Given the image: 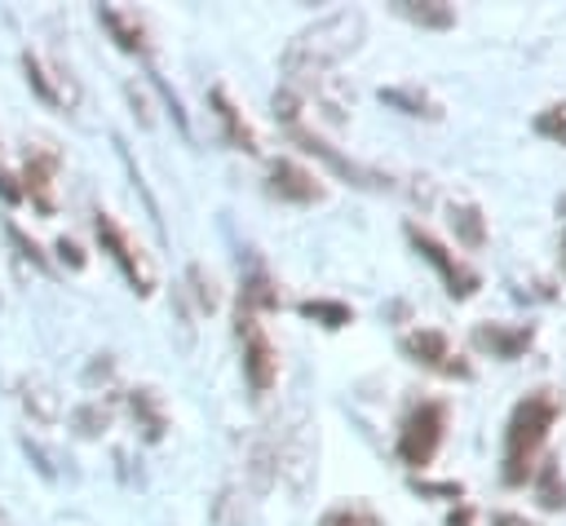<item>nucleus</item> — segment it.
I'll use <instances>...</instances> for the list:
<instances>
[{"label": "nucleus", "instance_id": "2", "mask_svg": "<svg viewBox=\"0 0 566 526\" xmlns=\"http://www.w3.org/2000/svg\"><path fill=\"white\" fill-rule=\"evenodd\" d=\"M557 415H562V393H553V389H535L513 407L509 429H504V482L509 486L531 482L535 455L548 442V429L557 424Z\"/></svg>", "mask_w": 566, "mask_h": 526}, {"label": "nucleus", "instance_id": "10", "mask_svg": "<svg viewBox=\"0 0 566 526\" xmlns=\"http://www.w3.org/2000/svg\"><path fill=\"white\" fill-rule=\"evenodd\" d=\"M296 133V141L310 150V155H318V159H327L345 181H354V186H363V190H389V177L385 172H376V168H363V164H354V159H345L340 150H332L327 141H318L314 133H301V128H292Z\"/></svg>", "mask_w": 566, "mask_h": 526}, {"label": "nucleus", "instance_id": "14", "mask_svg": "<svg viewBox=\"0 0 566 526\" xmlns=\"http://www.w3.org/2000/svg\"><path fill=\"white\" fill-rule=\"evenodd\" d=\"M531 482H535V504H539L544 513H562V508H566V477H562V460H557V455H544V460L535 464Z\"/></svg>", "mask_w": 566, "mask_h": 526}, {"label": "nucleus", "instance_id": "24", "mask_svg": "<svg viewBox=\"0 0 566 526\" xmlns=\"http://www.w3.org/2000/svg\"><path fill=\"white\" fill-rule=\"evenodd\" d=\"M106 424H111V411H106L102 402H88V407H80V411H75V429H80L84 438H97Z\"/></svg>", "mask_w": 566, "mask_h": 526}, {"label": "nucleus", "instance_id": "27", "mask_svg": "<svg viewBox=\"0 0 566 526\" xmlns=\"http://www.w3.org/2000/svg\"><path fill=\"white\" fill-rule=\"evenodd\" d=\"M57 256H62L71 270H84V252H80V243H71V239H57Z\"/></svg>", "mask_w": 566, "mask_h": 526}, {"label": "nucleus", "instance_id": "7", "mask_svg": "<svg viewBox=\"0 0 566 526\" xmlns=\"http://www.w3.org/2000/svg\"><path fill=\"white\" fill-rule=\"evenodd\" d=\"M402 354H407L411 362H424V367L442 371V376H460V380L473 376V367H469L460 354H451V340H447V332H438V327H416V332H407V336H402Z\"/></svg>", "mask_w": 566, "mask_h": 526}, {"label": "nucleus", "instance_id": "25", "mask_svg": "<svg viewBox=\"0 0 566 526\" xmlns=\"http://www.w3.org/2000/svg\"><path fill=\"white\" fill-rule=\"evenodd\" d=\"M301 102H305V97H301L296 88H287V84H283V88L274 93V115H279L283 124H292V128H296V115H301Z\"/></svg>", "mask_w": 566, "mask_h": 526}, {"label": "nucleus", "instance_id": "28", "mask_svg": "<svg viewBox=\"0 0 566 526\" xmlns=\"http://www.w3.org/2000/svg\"><path fill=\"white\" fill-rule=\"evenodd\" d=\"M447 526H473V508H469V504H455V508L447 513Z\"/></svg>", "mask_w": 566, "mask_h": 526}, {"label": "nucleus", "instance_id": "16", "mask_svg": "<svg viewBox=\"0 0 566 526\" xmlns=\"http://www.w3.org/2000/svg\"><path fill=\"white\" fill-rule=\"evenodd\" d=\"M380 102L402 111V115H416V119H442V106L420 88V84H398V88H380Z\"/></svg>", "mask_w": 566, "mask_h": 526}, {"label": "nucleus", "instance_id": "4", "mask_svg": "<svg viewBox=\"0 0 566 526\" xmlns=\"http://www.w3.org/2000/svg\"><path fill=\"white\" fill-rule=\"evenodd\" d=\"M93 230H97L102 252H106V256L119 265L124 283H128L137 296H150V292H155V265H150V256L142 252V243H133V239H128V230H124V225H119L111 212H97Z\"/></svg>", "mask_w": 566, "mask_h": 526}, {"label": "nucleus", "instance_id": "20", "mask_svg": "<svg viewBox=\"0 0 566 526\" xmlns=\"http://www.w3.org/2000/svg\"><path fill=\"white\" fill-rule=\"evenodd\" d=\"M318 526H385V517H380L371 504H363V499H349V504H336V508H327V513L318 517Z\"/></svg>", "mask_w": 566, "mask_h": 526}, {"label": "nucleus", "instance_id": "21", "mask_svg": "<svg viewBox=\"0 0 566 526\" xmlns=\"http://www.w3.org/2000/svg\"><path fill=\"white\" fill-rule=\"evenodd\" d=\"M301 314L314 318V323H323V327H332V332L354 323V309L345 301H323V296L318 301H301Z\"/></svg>", "mask_w": 566, "mask_h": 526}, {"label": "nucleus", "instance_id": "11", "mask_svg": "<svg viewBox=\"0 0 566 526\" xmlns=\"http://www.w3.org/2000/svg\"><path fill=\"white\" fill-rule=\"evenodd\" d=\"M53 177H57V150L31 146L27 168H22V194H31L40 212H53Z\"/></svg>", "mask_w": 566, "mask_h": 526}, {"label": "nucleus", "instance_id": "22", "mask_svg": "<svg viewBox=\"0 0 566 526\" xmlns=\"http://www.w3.org/2000/svg\"><path fill=\"white\" fill-rule=\"evenodd\" d=\"M535 133H539V137H553L557 146H566V102L539 111V115H535Z\"/></svg>", "mask_w": 566, "mask_h": 526}, {"label": "nucleus", "instance_id": "8", "mask_svg": "<svg viewBox=\"0 0 566 526\" xmlns=\"http://www.w3.org/2000/svg\"><path fill=\"white\" fill-rule=\"evenodd\" d=\"M531 340H535V327H531V323H478V327H473V345L486 349V354L500 358V362L522 358V354L531 349Z\"/></svg>", "mask_w": 566, "mask_h": 526}, {"label": "nucleus", "instance_id": "9", "mask_svg": "<svg viewBox=\"0 0 566 526\" xmlns=\"http://www.w3.org/2000/svg\"><path fill=\"white\" fill-rule=\"evenodd\" d=\"M265 190H270L274 199H287V203H318V199H323L318 177L305 172L296 159H274V164H270V181H265Z\"/></svg>", "mask_w": 566, "mask_h": 526}, {"label": "nucleus", "instance_id": "29", "mask_svg": "<svg viewBox=\"0 0 566 526\" xmlns=\"http://www.w3.org/2000/svg\"><path fill=\"white\" fill-rule=\"evenodd\" d=\"M0 194H4L9 203H18V199H22V186H13V177H9L4 168H0Z\"/></svg>", "mask_w": 566, "mask_h": 526}, {"label": "nucleus", "instance_id": "26", "mask_svg": "<svg viewBox=\"0 0 566 526\" xmlns=\"http://www.w3.org/2000/svg\"><path fill=\"white\" fill-rule=\"evenodd\" d=\"M416 491H420V495H442V499L464 504V482H420V477H416Z\"/></svg>", "mask_w": 566, "mask_h": 526}, {"label": "nucleus", "instance_id": "18", "mask_svg": "<svg viewBox=\"0 0 566 526\" xmlns=\"http://www.w3.org/2000/svg\"><path fill=\"white\" fill-rule=\"evenodd\" d=\"M451 230H455V239H460L469 252H478V248L486 243L482 208H478V203H451Z\"/></svg>", "mask_w": 566, "mask_h": 526}, {"label": "nucleus", "instance_id": "5", "mask_svg": "<svg viewBox=\"0 0 566 526\" xmlns=\"http://www.w3.org/2000/svg\"><path fill=\"white\" fill-rule=\"evenodd\" d=\"M234 336H239V345H243V376H248V389H252L256 398H265V393L274 389V380H279V354H274L265 327L256 323V314L243 309V305H234Z\"/></svg>", "mask_w": 566, "mask_h": 526}, {"label": "nucleus", "instance_id": "31", "mask_svg": "<svg viewBox=\"0 0 566 526\" xmlns=\"http://www.w3.org/2000/svg\"><path fill=\"white\" fill-rule=\"evenodd\" d=\"M504 522H509V517H504ZM504 522H500V526H504Z\"/></svg>", "mask_w": 566, "mask_h": 526}, {"label": "nucleus", "instance_id": "13", "mask_svg": "<svg viewBox=\"0 0 566 526\" xmlns=\"http://www.w3.org/2000/svg\"><path fill=\"white\" fill-rule=\"evenodd\" d=\"M208 102H212V111H217V119H221V128H226V141H230L234 150L256 155V150H261V146H256V133H252V124L234 111V102L226 97V88H212V93H208Z\"/></svg>", "mask_w": 566, "mask_h": 526}, {"label": "nucleus", "instance_id": "23", "mask_svg": "<svg viewBox=\"0 0 566 526\" xmlns=\"http://www.w3.org/2000/svg\"><path fill=\"white\" fill-rule=\"evenodd\" d=\"M4 234H9V239H13V248H18V256H22V261H31V265H35V270H40V274H53V265H49V261H44V252H40V248H35V243H31V239H27V234H22V230H18V225H13V221H9V225H4Z\"/></svg>", "mask_w": 566, "mask_h": 526}, {"label": "nucleus", "instance_id": "3", "mask_svg": "<svg viewBox=\"0 0 566 526\" xmlns=\"http://www.w3.org/2000/svg\"><path fill=\"white\" fill-rule=\"evenodd\" d=\"M442 438H447V402L424 398V402H416L407 411V420L398 429V460L407 469H429L438 446H442Z\"/></svg>", "mask_w": 566, "mask_h": 526}, {"label": "nucleus", "instance_id": "15", "mask_svg": "<svg viewBox=\"0 0 566 526\" xmlns=\"http://www.w3.org/2000/svg\"><path fill=\"white\" fill-rule=\"evenodd\" d=\"M97 22L115 35V44H119L124 53H146V27H142L137 13H119V9H111V4H97Z\"/></svg>", "mask_w": 566, "mask_h": 526}, {"label": "nucleus", "instance_id": "6", "mask_svg": "<svg viewBox=\"0 0 566 526\" xmlns=\"http://www.w3.org/2000/svg\"><path fill=\"white\" fill-rule=\"evenodd\" d=\"M407 243L438 270V278H442V287H447V296L451 301H469L478 287H482V278H478V270H469L464 261H455V252H447L424 225H416V221H407Z\"/></svg>", "mask_w": 566, "mask_h": 526}, {"label": "nucleus", "instance_id": "17", "mask_svg": "<svg viewBox=\"0 0 566 526\" xmlns=\"http://www.w3.org/2000/svg\"><path fill=\"white\" fill-rule=\"evenodd\" d=\"M394 13L416 22V27H429V31H447L455 27V9L442 4V0H394Z\"/></svg>", "mask_w": 566, "mask_h": 526}, {"label": "nucleus", "instance_id": "1", "mask_svg": "<svg viewBox=\"0 0 566 526\" xmlns=\"http://www.w3.org/2000/svg\"><path fill=\"white\" fill-rule=\"evenodd\" d=\"M363 27H367V22H363V13H358V9H340V13H327L323 22L305 27V31L287 44V53H283L287 88H296V93L305 97V88H310V84H323L327 66H336L345 53H354V49H358Z\"/></svg>", "mask_w": 566, "mask_h": 526}, {"label": "nucleus", "instance_id": "30", "mask_svg": "<svg viewBox=\"0 0 566 526\" xmlns=\"http://www.w3.org/2000/svg\"><path fill=\"white\" fill-rule=\"evenodd\" d=\"M562 274H566V230H562Z\"/></svg>", "mask_w": 566, "mask_h": 526}, {"label": "nucleus", "instance_id": "12", "mask_svg": "<svg viewBox=\"0 0 566 526\" xmlns=\"http://www.w3.org/2000/svg\"><path fill=\"white\" fill-rule=\"evenodd\" d=\"M22 71H27V84L40 93V102L62 106V111H71V106L80 102L75 80H71V75H57V80H53V71H44V62H40L35 53H22Z\"/></svg>", "mask_w": 566, "mask_h": 526}, {"label": "nucleus", "instance_id": "19", "mask_svg": "<svg viewBox=\"0 0 566 526\" xmlns=\"http://www.w3.org/2000/svg\"><path fill=\"white\" fill-rule=\"evenodd\" d=\"M128 407H133V415L142 420L146 442H159V438H164V429H168V415H164L159 398H155L150 389H133V393H128Z\"/></svg>", "mask_w": 566, "mask_h": 526}]
</instances>
